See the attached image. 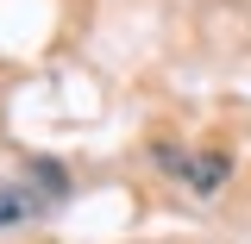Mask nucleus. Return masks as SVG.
<instances>
[]
</instances>
